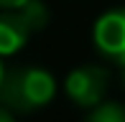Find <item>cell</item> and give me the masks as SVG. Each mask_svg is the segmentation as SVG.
Masks as SVG:
<instances>
[{"mask_svg": "<svg viewBox=\"0 0 125 122\" xmlns=\"http://www.w3.org/2000/svg\"><path fill=\"white\" fill-rule=\"evenodd\" d=\"M56 97V79L43 66H15L5 71L0 104L10 112H33Z\"/></svg>", "mask_w": 125, "mask_h": 122, "instance_id": "obj_1", "label": "cell"}, {"mask_svg": "<svg viewBox=\"0 0 125 122\" xmlns=\"http://www.w3.org/2000/svg\"><path fill=\"white\" fill-rule=\"evenodd\" d=\"M49 26V8L43 0H28L21 8L0 10V56H15L23 46Z\"/></svg>", "mask_w": 125, "mask_h": 122, "instance_id": "obj_2", "label": "cell"}, {"mask_svg": "<svg viewBox=\"0 0 125 122\" xmlns=\"http://www.w3.org/2000/svg\"><path fill=\"white\" fill-rule=\"evenodd\" d=\"M107 84H110V76L107 71L97 64H82L77 69H72L64 79V92L77 107H94L105 99L107 94Z\"/></svg>", "mask_w": 125, "mask_h": 122, "instance_id": "obj_3", "label": "cell"}, {"mask_svg": "<svg viewBox=\"0 0 125 122\" xmlns=\"http://www.w3.org/2000/svg\"><path fill=\"white\" fill-rule=\"evenodd\" d=\"M94 48L107 61L125 69V8L105 10L92 26Z\"/></svg>", "mask_w": 125, "mask_h": 122, "instance_id": "obj_4", "label": "cell"}, {"mask_svg": "<svg viewBox=\"0 0 125 122\" xmlns=\"http://www.w3.org/2000/svg\"><path fill=\"white\" fill-rule=\"evenodd\" d=\"M84 122H125V104L102 99L100 104L89 107V114Z\"/></svg>", "mask_w": 125, "mask_h": 122, "instance_id": "obj_5", "label": "cell"}, {"mask_svg": "<svg viewBox=\"0 0 125 122\" xmlns=\"http://www.w3.org/2000/svg\"><path fill=\"white\" fill-rule=\"evenodd\" d=\"M28 0H0V10H8V8H21L26 5Z\"/></svg>", "mask_w": 125, "mask_h": 122, "instance_id": "obj_6", "label": "cell"}, {"mask_svg": "<svg viewBox=\"0 0 125 122\" xmlns=\"http://www.w3.org/2000/svg\"><path fill=\"white\" fill-rule=\"evenodd\" d=\"M0 122H15L13 112H10L8 107H0Z\"/></svg>", "mask_w": 125, "mask_h": 122, "instance_id": "obj_7", "label": "cell"}, {"mask_svg": "<svg viewBox=\"0 0 125 122\" xmlns=\"http://www.w3.org/2000/svg\"><path fill=\"white\" fill-rule=\"evenodd\" d=\"M5 71H8V69H5V66H3V56H0V87H3V79H5Z\"/></svg>", "mask_w": 125, "mask_h": 122, "instance_id": "obj_8", "label": "cell"}]
</instances>
